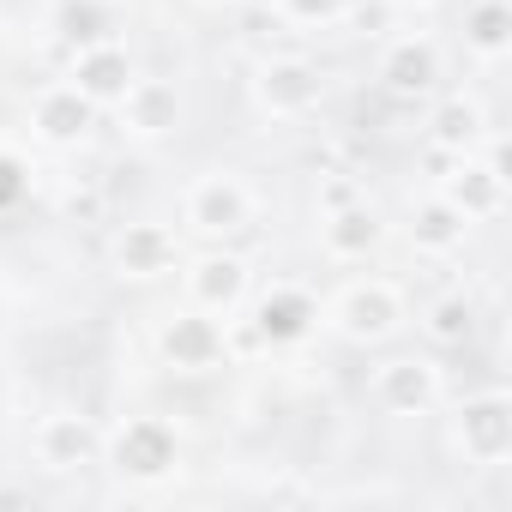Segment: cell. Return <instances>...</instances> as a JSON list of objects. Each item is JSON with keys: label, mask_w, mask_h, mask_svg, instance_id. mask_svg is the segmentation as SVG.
Wrapping results in <instances>:
<instances>
[{"label": "cell", "mask_w": 512, "mask_h": 512, "mask_svg": "<svg viewBox=\"0 0 512 512\" xmlns=\"http://www.w3.org/2000/svg\"><path fill=\"white\" fill-rule=\"evenodd\" d=\"M320 326H332L344 344L356 350H374V344H392L404 326H410V302L392 278H350L326 308H320Z\"/></svg>", "instance_id": "6da1fadb"}, {"label": "cell", "mask_w": 512, "mask_h": 512, "mask_svg": "<svg viewBox=\"0 0 512 512\" xmlns=\"http://www.w3.org/2000/svg\"><path fill=\"white\" fill-rule=\"evenodd\" d=\"M103 464L133 488H157L181 470V428L169 416H127L115 434H103Z\"/></svg>", "instance_id": "7a4b0ae2"}, {"label": "cell", "mask_w": 512, "mask_h": 512, "mask_svg": "<svg viewBox=\"0 0 512 512\" xmlns=\"http://www.w3.org/2000/svg\"><path fill=\"white\" fill-rule=\"evenodd\" d=\"M181 223L205 241H235L260 223V193H253L235 169H205L181 193Z\"/></svg>", "instance_id": "3957f363"}, {"label": "cell", "mask_w": 512, "mask_h": 512, "mask_svg": "<svg viewBox=\"0 0 512 512\" xmlns=\"http://www.w3.org/2000/svg\"><path fill=\"white\" fill-rule=\"evenodd\" d=\"M181 290H187V308H205L217 320H235L247 302H253V266L229 241H211L205 253L181 260Z\"/></svg>", "instance_id": "277c9868"}, {"label": "cell", "mask_w": 512, "mask_h": 512, "mask_svg": "<svg viewBox=\"0 0 512 512\" xmlns=\"http://www.w3.org/2000/svg\"><path fill=\"white\" fill-rule=\"evenodd\" d=\"M253 103H260L266 121H284V127L320 115V103H326L320 61H308V55H266L260 67H253Z\"/></svg>", "instance_id": "5b68a950"}, {"label": "cell", "mask_w": 512, "mask_h": 512, "mask_svg": "<svg viewBox=\"0 0 512 512\" xmlns=\"http://www.w3.org/2000/svg\"><path fill=\"white\" fill-rule=\"evenodd\" d=\"M452 169L440 175V199L446 205H458L464 211V223H494L500 211H506V163H500V139L488 133L476 151H464V157H446Z\"/></svg>", "instance_id": "8992f818"}, {"label": "cell", "mask_w": 512, "mask_h": 512, "mask_svg": "<svg viewBox=\"0 0 512 512\" xmlns=\"http://www.w3.org/2000/svg\"><path fill=\"white\" fill-rule=\"evenodd\" d=\"M229 326H235V338L253 344V350H290V344L314 338V326H320V302H314L302 284H272L260 302H253L247 320H229Z\"/></svg>", "instance_id": "52a82bcc"}, {"label": "cell", "mask_w": 512, "mask_h": 512, "mask_svg": "<svg viewBox=\"0 0 512 512\" xmlns=\"http://www.w3.org/2000/svg\"><path fill=\"white\" fill-rule=\"evenodd\" d=\"M157 356L175 374H211L229 362V320H217L205 308H175L157 326Z\"/></svg>", "instance_id": "ba28073f"}, {"label": "cell", "mask_w": 512, "mask_h": 512, "mask_svg": "<svg viewBox=\"0 0 512 512\" xmlns=\"http://www.w3.org/2000/svg\"><path fill=\"white\" fill-rule=\"evenodd\" d=\"M452 452L464 464H506L512 458V398L506 392H476L452 410Z\"/></svg>", "instance_id": "9c48e42d"}, {"label": "cell", "mask_w": 512, "mask_h": 512, "mask_svg": "<svg viewBox=\"0 0 512 512\" xmlns=\"http://www.w3.org/2000/svg\"><path fill=\"white\" fill-rule=\"evenodd\" d=\"M374 79H380V91L398 97V103L434 97L440 79H446V49H440L434 37H422V31H404V37H392V43L380 49Z\"/></svg>", "instance_id": "30bf717a"}, {"label": "cell", "mask_w": 512, "mask_h": 512, "mask_svg": "<svg viewBox=\"0 0 512 512\" xmlns=\"http://www.w3.org/2000/svg\"><path fill=\"white\" fill-rule=\"evenodd\" d=\"M109 266H115V278H127V284L175 278V272H181V241H175V229L157 223V217L121 223L115 241H109Z\"/></svg>", "instance_id": "8fae6325"}, {"label": "cell", "mask_w": 512, "mask_h": 512, "mask_svg": "<svg viewBox=\"0 0 512 512\" xmlns=\"http://www.w3.org/2000/svg\"><path fill=\"white\" fill-rule=\"evenodd\" d=\"M97 103L73 85V79H55V85H43L37 97H31V109H25V121H31V139L37 145H49V151H79L85 139H91V127H97Z\"/></svg>", "instance_id": "7c38bea8"}, {"label": "cell", "mask_w": 512, "mask_h": 512, "mask_svg": "<svg viewBox=\"0 0 512 512\" xmlns=\"http://www.w3.org/2000/svg\"><path fill=\"white\" fill-rule=\"evenodd\" d=\"M31 452H37L43 470L73 476V470L103 464V428H97L91 416H79V410H49V416H37V428H31Z\"/></svg>", "instance_id": "4fadbf2b"}, {"label": "cell", "mask_w": 512, "mask_h": 512, "mask_svg": "<svg viewBox=\"0 0 512 512\" xmlns=\"http://www.w3.org/2000/svg\"><path fill=\"white\" fill-rule=\"evenodd\" d=\"M181 115H187V103H181V85L175 79H133L127 85V97L115 103V121H121V133L133 139V145H163V139H175L181 133Z\"/></svg>", "instance_id": "5bb4252c"}, {"label": "cell", "mask_w": 512, "mask_h": 512, "mask_svg": "<svg viewBox=\"0 0 512 512\" xmlns=\"http://www.w3.org/2000/svg\"><path fill=\"white\" fill-rule=\"evenodd\" d=\"M446 398V374L428 356H392L374 368V404L386 416H434Z\"/></svg>", "instance_id": "9a60e30c"}, {"label": "cell", "mask_w": 512, "mask_h": 512, "mask_svg": "<svg viewBox=\"0 0 512 512\" xmlns=\"http://www.w3.org/2000/svg\"><path fill=\"white\" fill-rule=\"evenodd\" d=\"M380 241H386V223H380V211L368 199L320 211V253L332 266H362L368 253H380Z\"/></svg>", "instance_id": "2e32d148"}, {"label": "cell", "mask_w": 512, "mask_h": 512, "mask_svg": "<svg viewBox=\"0 0 512 512\" xmlns=\"http://www.w3.org/2000/svg\"><path fill=\"white\" fill-rule=\"evenodd\" d=\"M67 79H73L97 109H115V103L127 97V85L139 79V67H133V55H127L121 43H91V49H73Z\"/></svg>", "instance_id": "e0dca14e"}, {"label": "cell", "mask_w": 512, "mask_h": 512, "mask_svg": "<svg viewBox=\"0 0 512 512\" xmlns=\"http://www.w3.org/2000/svg\"><path fill=\"white\" fill-rule=\"evenodd\" d=\"M404 235H410V247L422 253V260H452V253L464 247V235H470V223H464V211H458V205H446L440 193H428V199H416V205H410Z\"/></svg>", "instance_id": "ac0fdd59"}, {"label": "cell", "mask_w": 512, "mask_h": 512, "mask_svg": "<svg viewBox=\"0 0 512 512\" xmlns=\"http://www.w3.org/2000/svg\"><path fill=\"white\" fill-rule=\"evenodd\" d=\"M482 139H488V115H482L476 97L452 91V97H440V103L428 109V145H434L440 157H464V151H476Z\"/></svg>", "instance_id": "d6986e66"}, {"label": "cell", "mask_w": 512, "mask_h": 512, "mask_svg": "<svg viewBox=\"0 0 512 512\" xmlns=\"http://www.w3.org/2000/svg\"><path fill=\"white\" fill-rule=\"evenodd\" d=\"M49 31H55L67 49L121 43V0H55Z\"/></svg>", "instance_id": "ffe728a7"}, {"label": "cell", "mask_w": 512, "mask_h": 512, "mask_svg": "<svg viewBox=\"0 0 512 512\" xmlns=\"http://www.w3.org/2000/svg\"><path fill=\"white\" fill-rule=\"evenodd\" d=\"M512 49V7L506 0H464V55L500 67Z\"/></svg>", "instance_id": "44dd1931"}, {"label": "cell", "mask_w": 512, "mask_h": 512, "mask_svg": "<svg viewBox=\"0 0 512 512\" xmlns=\"http://www.w3.org/2000/svg\"><path fill=\"white\" fill-rule=\"evenodd\" d=\"M470 332H476V302H470L464 290L428 302V314H422V338H428V344L452 350V344H470Z\"/></svg>", "instance_id": "7402d4cb"}, {"label": "cell", "mask_w": 512, "mask_h": 512, "mask_svg": "<svg viewBox=\"0 0 512 512\" xmlns=\"http://www.w3.org/2000/svg\"><path fill=\"white\" fill-rule=\"evenodd\" d=\"M350 13V0H272V19L302 25V31H326Z\"/></svg>", "instance_id": "603a6c76"}, {"label": "cell", "mask_w": 512, "mask_h": 512, "mask_svg": "<svg viewBox=\"0 0 512 512\" xmlns=\"http://www.w3.org/2000/svg\"><path fill=\"white\" fill-rule=\"evenodd\" d=\"M25 187H31V163H25L19 151L0 145V211H13V205L25 199Z\"/></svg>", "instance_id": "cb8c5ba5"}, {"label": "cell", "mask_w": 512, "mask_h": 512, "mask_svg": "<svg viewBox=\"0 0 512 512\" xmlns=\"http://www.w3.org/2000/svg\"><path fill=\"white\" fill-rule=\"evenodd\" d=\"M356 199H368V193H362V181H350V175H326L320 193H314L320 211H338V205H356Z\"/></svg>", "instance_id": "d4e9b609"}, {"label": "cell", "mask_w": 512, "mask_h": 512, "mask_svg": "<svg viewBox=\"0 0 512 512\" xmlns=\"http://www.w3.org/2000/svg\"><path fill=\"white\" fill-rule=\"evenodd\" d=\"M404 7H428V0H404Z\"/></svg>", "instance_id": "484cf974"}]
</instances>
